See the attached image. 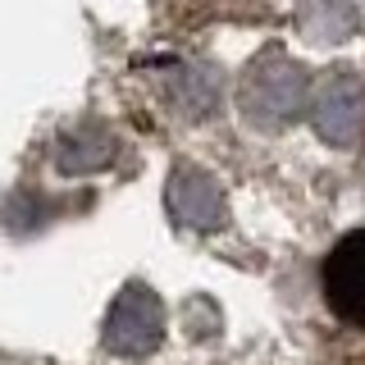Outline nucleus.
<instances>
[{"mask_svg": "<svg viewBox=\"0 0 365 365\" xmlns=\"http://www.w3.org/2000/svg\"><path fill=\"white\" fill-rule=\"evenodd\" d=\"M242 114L247 123L265 133L288 128L297 114L311 101V78H306L302 64H292L283 51H265L260 60H251V68L242 73Z\"/></svg>", "mask_w": 365, "mask_h": 365, "instance_id": "f257e3e1", "label": "nucleus"}, {"mask_svg": "<svg viewBox=\"0 0 365 365\" xmlns=\"http://www.w3.org/2000/svg\"><path fill=\"white\" fill-rule=\"evenodd\" d=\"M165 338V306L146 283H128L106 311V351L114 356H151Z\"/></svg>", "mask_w": 365, "mask_h": 365, "instance_id": "f03ea898", "label": "nucleus"}, {"mask_svg": "<svg viewBox=\"0 0 365 365\" xmlns=\"http://www.w3.org/2000/svg\"><path fill=\"white\" fill-rule=\"evenodd\" d=\"M306 110L329 146H351L365 128V83L356 73H334L311 91Z\"/></svg>", "mask_w": 365, "mask_h": 365, "instance_id": "7ed1b4c3", "label": "nucleus"}, {"mask_svg": "<svg viewBox=\"0 0 365 365\" xmlns=\"http://www.w3.org/2000/svg\"><path fill=\"white\" fill-rule=\"evenodd\" d=\"M165 201H169V215H174V224L197 228V233H210V228H220L224 215H228L224 187L215 182V174H205L201 165H178L174 178H169Z\"/></svg>", "mask_w": 365, "mask_h": 365, "instance_id": "20e7f679", "label": "nucleus"}, {"mask_svg": "<svg viewBox=\"0 0 365 365\" xmlns=\"http://www.w3.org/2000/svg\"><path fill=\"white\" fill-rule=\"evenodd\" d=\"M324 297L347 324H365V228L347 233L324 260Z\"/></svg>", "mask_w": 365, "mask_h": 365, "instance_id": "39448f33", "label": "nucleus"}, {"mask_svg": "<svg viewBox=\"0 0 365 365\" xmlns=\"http://www.w3.org/2000/svg\"><path fill=\"white\" fill-rule=\"evenodd\" d=\"M165 101L182 119H205L220 106V73L201 60H182L165 73Z\"/></svg>", "mask_w": 365, "mask_h": 365, "instance_id": "423d86ee", "label": "nucleus"}, {"mask_svg": "<svg viewBox=\"0 0 365 365\" xmlns=\"http://www.w3.org/2000/svg\"><path fill=\"white\" fill-rule=\"evenodd\" d=\"M297 28L315 46H338L356 37V5L351 0H297Z\"/></svg>", "mask_w": 365, "mask_h": 365, "instance_id": "0eeeda50", "label": "nucleus"}, {"mask_svg": "<svg viewBox=\"0 0 365 365\" xmlns=\"http://www.w3.org/2000/svg\"><path fill=\"white\" fill-rule=\"evenodd\" d=\"M110 155H114V142L101 128H68L55 146L60 174H96V169H106Z\"/></svg>", "mask_w": 365, "mask_h": 365, "instance_id": "6e6552de", "label": "nucleus"}, {"mask_svg": "<svg viewBox=\"0 0 365 365\" xmlns=\"http://www.w3.org/2000/svg\"><path fill=\"white\" fill-rule=\"evenodd\" d=\"M361 192H365V160H361Z\"/></svg>", "mask_w": 365, "mask_h": 365, "instance_id": "1a4fd4ad", "label": "nucleus"}]
</instances>
